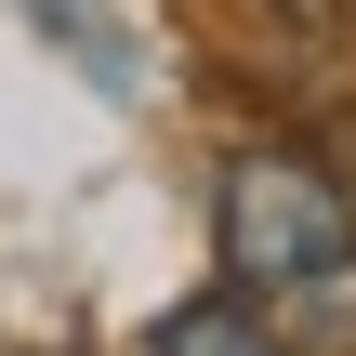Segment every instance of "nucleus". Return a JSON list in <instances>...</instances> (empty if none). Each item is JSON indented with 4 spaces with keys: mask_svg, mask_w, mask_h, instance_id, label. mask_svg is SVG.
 <instances>
[{
    "mask_svg": "<svg viewBox=\"0 0 356 356\" xmlns=\"http://www.w3.org/2000/svg\"><path fill=\"white\" fill-rule=\"evenodd\" d=\"M132 356H304L291 330H264L238 291H198V304H172V317H145Z\"/></svg>",
    "mask_w": 356,
    "mask_h": 356,
    "instance_id": "nucleus-2",
    "label": "nucleus"
},
{
    "mask_svg": "<svg viewBox=\"0 0 356 356\" xmlns=\"http://www.w3.org/2000/svg\"><path fill=\"white\" fill-rule=\"evenodd\" d=\"M211 238H225V291L291 330V343H343L356 330V198L330 185V159L304 145H251L211 185Z\"/></svg>",
    "mask_w": 356,
    "mask_h": 356,
    "instance_id": "nucleus-1",
    "label": "nucleus"
}]
</instances>
